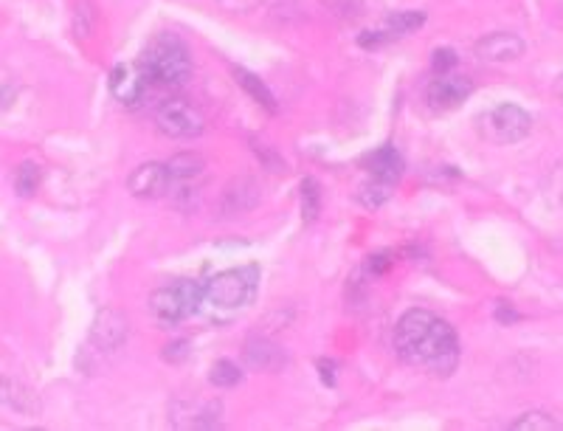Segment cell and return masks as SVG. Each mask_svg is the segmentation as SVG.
<instances>
[{
  "label": "cell",
  "mask_w": 563,
  "mask_h": 431,
  "mask_svg": "<svg viewBox=\"0 0 563 431\" xmlns=\"http://www.w3.org/2000/svg\"><path fill=\"white\" fill-rule=\"evenodd\" d=\"M395 353L414 370L448 378L459 364V339L454 327L437 313L414 308L397 322Z\"/></svg>",
  "instance_id": "cell-1"
},
{
  "label": "cell",
  "mask_w": 563,
  "mask_h": 431,
  "mask_svg": "<svg viewBox=\"0 0 563 431\" xmlns=\"http://www.w3.org/2000/svg\"><path fill=\"white\" fill-rule=\"evenodd\" d=\"M141 68L158 85H181L192 74V57L175 34H161L144 51Z\"/></svg>",
  "instance_id": "cell-2"
},
{
  "label": "cell",
  "mask_w": 563,
  "mask_h": 431,
  "mask_svg": "<svg viewBox=\"0 0 563 431\" xmlns=\"http://www.w3.org/2000/svg\"><path fill=\"white\" fill-rule=\"evenodd\" d=\"M259 291V271L248 268H229L220 271L206 282V302L217 310H243L254 302Z\"/></svg>",
  "instance_id": "cell-3"
},
{
  "label": "cell",
  "mask_w": 563,
  "mask_h": 431,
  "mask_svg": "<svg viewBox=\"0 0 563 431\" xmlns=\"http://www.w3.org/2000/svg\"><path fill=\"white\" fill-rule=\"evenodd\" d=\"M206 302V282L198 279H178L172 285H164L150 296V310L158 322L178 324L198 313L200 305Z\"/></svg>",
  "instance_id": "cell-4"
},
{
  "label": "cell",
  "mask_w": 563,
  "mask_h": 431,
  "mask_svg": "<svg viewBox=\"0 0 563 431\" xmlns=\"http://www.w3.org/2000/svg\"><path fill=\"white\" fill-rule=\"evenodd\" d=\"M479 130L487 141L493 144H516V141L527 139L533 130V119L527 110H521L518 105H499V108L487 110L485 116L479 119Z\"/></svg>",
  "instance_id": "cell-5"
},
{
  "label": "cell",
  "mask_w": 563,
  "mask_h": 431,
  "mask_svg": "<svg viewBox=\"0 0 563 431\" xmlns=\"http://www.w3.org/2000/svg\"><path fill=\"white\" fill-rule=\"evenodd\" d=\"M155 127L169 139H195L203 133L206 119L192 102L186 99H167L155 110Z\"/></svg>",
  "instance_id": "cell-6"
},
{
  "label": "cell",
  "mask_w": 563,
  "mask_h": 431,
  "mask_svg": "<svg viewBox=\"0 0 563 431\" xmlns=\"http://www.w3.org/2000/svg\"><path fill=\"white\" fill-rule=\"evenodd\" d=\"M130 336V322L119 310H102L91 327V347L96 353H116Z\"/></svg>",
  "instance_id": "cell-7"
},
{
  "label": "cell",
  "mask_w": 563,
  "mask_h": 431,
  "mask_svg": "<svg viewBox=\"0 0 563 431\" xmlns=\"http://www.w3.org/2000/svg\"><path fill=\"white\" fill-rule=\"evenodd\" d=\"M169 184H172V178H169L167 164H155V161L136 167L133 175L127 178V189L141 201H155V198L167 195Z\"/></svg>",
  "instance_id": "cell-8"
},
{
  "label": "cell",
  "mask_w": 563,
  "mask_h": 431,
  "mask_svg": "<svg viewBox=\"0 0 563 431\" xmlns=\"http://www.w3.org/2000/svg\"><path fill=\"white\" fill-rule=\"evenodd\" d=\"M473 85L471 79L465 77H451V74H440V77L434 79L431 85H428L426 91V99L431 108L437 110H451L462 105L468 96H471Z\"/></svg>",
  "instance_id": "cell-9"
},
{
  "label": "cell",
  "mask_w": 563,
  "mask_h": 431,
  "mask_svg": "<svg viewBox=\"0 0 563 431\" xmlns=\"http://www.w3.org/2000/svg\"><path fill=\"white\" fill-rule=\"evenodd\" d=\"M245 364L251 370L259 372H279L282 367H288V353L274 344L271 339H262V336H254V339L245 341Z\"/></svg>",
  "instance_id": "cell-10"
},
{
  "label": "cell",
  "mask_w": 563,
  "mask_h": 431,
  "mask_svg": "<svg viewBox=\"0 0 563 431\" xmlns=\"http://www.w3.org/2000/svg\"><path fill=\"white\" fill-rule=\"evenodd\" d=\"M524 54V40L510 31H493L476 43V57L485 62H513Z\"/></svg>",
  "instance_id": "cell-11"
},
{
  "label": "cell",
  "mask_w": 563,
  "mask_h": 431,
  "mask_svg": "<svg viewBox=\"0 0 563 431\" xmlns=\"http://www.w3.org/2000/svg\"><path fill=\"white\" fill-rule=\"evenodd\" d=\"M147 88V74L141 65H116L110 74V91L124 105H136Z\"/></svg>",
  "instance_id": "cell-12"
},
{
  "label": "cell",
  "mask_w": 563,
  "mask_h": 431,
  "mask_svg": "<svg viewBox=\"0 0 563 431\" xmlns=\"http://www.w3.org/2000/svg\"><path fill=\"white\" fill-rule=\"evenodd\" d=\"M366 170L369 175L375 178V181H383V184H397L400 181V175L406 170V164H403V155L397 153L392 144H386L381 150H375L372 155H366Z\"/></svg>",
  "instance_id": "cell-13"
},
{
  "label": "cell",
  "mask_w": 563,
  "mask_h": 431,
  "mask_svg": "<svg viewBox=\"0 0 563 431\" xmlns=\"http://www.w3.org/2000/svg\"><path fill=\"white\" fill-rule=\"evenodd\" d=\"M259 203V186L251 178H237L223 192V215H243Z\"/></svg>",
  "instance_id": "cell-14"
},
{
  "label": "cell",
  "mask_w": 563,
  "mask_h": 431,
  "mask_svg": "<svg viewBox=\"0 0 563 431\" xmlns=\"http://www.w3.org/2000/svg\"><path fill=\"white\" fill-rule=\"evenodd\" d=\"M181 417H189V420H183L181 429H214V426H220V403H200L195 409L189 406L186 412H183V406H175L172 423H178Z\"/></svg>",
  "instance_id": "cell-15"
},
{
  "label": "cell",
  "mask_w": 563,
  "mask_h": 431,
  "mask_svg": "<svg viewBox=\"0 0 563 431\" xmlns=\"http://www.w3.org/2000/svg\"><path fill=\"white\" fill-rule=\"evenodd\" d=\"M0 403L12 406L15 412L23 415H37L40 412V403L34 398V392H29L23 384L17 381H0Z\"/></svg>",
  "instance_id": "cell-16"
},
{
  "label": "cell",
  "mask_w": 563,
  "mask_h": 431,
  "mask_svg": "<svg viewBox=\"0 0 563 431\" xmlns=\"http://www.w3.org/2000/svg\"><path fill=\"white\" fill-rule=\"evenodd\" d=\"M167 170H169V178H172V181L189 184V181H195V178L203 175V170H206V161H203L198 153H181V155H175V158H169Z\"/></svg>",
  "instance_id": "cell-17"
},
{
  "label": "cell",
  "mask_w": 563,
  "mask_h": 431,
  "mask_svg": "<svg viewBox=\"0 0 563 431\" xmlns=\"http://www.w3.org/2000/svg\"><path fill=\"white\" fill-rule=\"evenodd\" d=\"M234 77H237V82L243 85L245 91L251 93L254 99H257L262 108L268 110V113H276V99L274 93L268 91V85L262 82L259 77H254L251 71H245V68H234Z\"/></svg>",
  "instance_id": "cell-18"
},
{
  "label": "cell",
  "mask_w": 563,
  "mask_h": 431,
  "mask_svg": "<svg viewBox=\"0 0 563 431\" xmlns=\"http://www.w3.org/2000/svg\"><path fill=\"white\" fill-rule=\"evenodd\" d=\"M426 23V12H395V15L386 17V31L392 34V37H403V34H409V31L420 29Z\"/></svg>",
  "instance_id": "cell-19"
},
{
  "label": "cell",
  "mask_w": 563,
  "mask_h": 431,
  "mask_svg": "<svg viewBox=\"0 0 563 431\" xmlns=\"http://www.w3.org/2000/svg\"><path fill=\"white\" fill-rule=\"evenodd\" d=\"M513 431H561L563 423H558L555 417L547 415V412H527L521 415L518 420L510 423Z\"/></svg>",
  "instance_id": "cell-20"
},
{
  "label": "cell",
  "mask_w": 563,
  "mask_h": 431,
  "mask_svg": "<svg viewBox=\"0 0 563 431\" xmlns=\"http://www.w3.org/2000/svg\"><path fill=\"white\" fill-rule=\"evenodd\" d=\"M209 381H212L214 386H220V389H231V386L243 384V370H240L234 361L223 358V361H217V364L212 367V372H209Z\"/></svg>",
  "instance_id": "cell-21"
},
{
  "label": "cell",
  "mask_w": 563,
  "mask_h": 431,
  "mask_svg": "<svg viewBox=\"0 0 563 431\" xmlns=\"http://www.w3.org/2000/svg\"><path fill=\"white\" fill-rule=\"evenodd\" d=\"M321 212V192L319 184L313 178H305L302 181V217L305 223H313Z\"/></svg>",
  "instance_id": "cell-22"
},
{
  "label": "cell",
  "mask_w": 563,
  "mask_h": 431,
  "mask_svg": "<svg viewBox=\"0 0 563 431\" xmlns=\"http://www.w3.org/2000/svg\"><path fill=\"white\" fill-rule=\"evenodd\" d=\"M40 178H43L40 167H37V164H31V161H26V164L17 170V178H15L17 192H20L23 198H31V195L37 192V186H40Z\"/></svg>",
  "instance_id": "cell-23"
},
{
  "label": "cell",
  "mask_w": 563,
  "mask_h": 431,
  "mask_svg": "<svg viewBox=\"0 0 563 431\" xmlns=\"http://www.w3.org/2000/svg\"><path fill=\"white\" fill-rule=\"evenodd\" d=\"M93 23H96L93 3H91V0H79L77 15H74V34H77V37H91Z\"/></svg>",
  "instance_id": "cell-24"
},
{
  "label": "cell",
  "mask_w": 563,
  "mask_h": 431,
  "mask_svg": "<svg viewBox=\"0 0 563 431\" xmlns=\"http://www.w3.org/2000/svg\"><path fill=\"white\" fill-rule=\"evenodd\" d=\"M389 195H392V184H383V181H375V178H372V184L361 186V201L369 209H378L383 201H389Z\"/></svg>",
  "instance_id": "cell-25"
},
{
  "label": "cell",
  "mask_w": 563,
  "mask_h": 431,
  "mask_svg": "<svg viewBox=\"0 0 563 431\" xmlns=\"http://www.w3.org/2000/svg\"><path fill=\"white\" fill-rule=\"evenodd\" d=\"M327 9L341 20H355L364 15V0H327Z\"/></svg>",
  "instance_id": "cell-26"
},
{
  "label": "cell",
  "mask_w": 563,
  "mask_h": 431,
  "mask_svg": "<svg viewBox=\"0 0 563 431\" xmlns=\"http://www.w3.org/2000/svg\"><path fill=\"white\" fill-rule=\"evenodd\" d=\"M431 65H434L437 77H440V74H451V68L457 65V54H454L451 48H437V51H434V60H431Z\"/></svg>",
  "instance_id": "cell-27"
},
{
  "label": "cell",
  "mask_w": 563,
  "mask_h": 431,
  "mask_svg": "<svg viewBox=\"0 0 563 431\" xmlns=\"http://www.w3.org/2000/svg\"><path fill=\"white\" fill-rule=\"evenodd\" d=\"M164 350H167V353H164L167 361H183V358L189 355V344H186V341H172Z\"/></svg>",
  "instance_id": "cell-28"
},
{
  "label": "cell",
  "mask_w": 563,
  "mask_h": 431,
  "mask_svg": "<svg viewBox=\"0 0 563 431\" xmlns=\"http://www.w3.org/2000/svg\"><path fill=\"white\" fill-rule=\"evenodd\" d=\"M552 195H555V203L563 209V164L552 175Z\"/></svg>",
  "instance_id": "cell-29"
},
{
  "label": "cell",
  "mask_w": 563,
  "mask_h": 431,
  "mask_svg": "<svg viewBox=\"0 0 563 431\" xmlns=\"http://www.w3.org/2000/svg\"><path fill=\"white\" fill-rule=\"evenodd\" d=\"M389 268V260L378 254V257H369V274H383Z\"/></svg>",
  "instance_id": "cell-30"
},
{
  "label": "cell",
  "mask_w": 563,
  "mask_h": 431,
  "mask_svg": "<svg viewBox=\"0 0 563 431\" xmlns=\"http://www.w3.org/2000/svg\"><path fill=\"white\" fill-rule=\"evenodd\" d=\"M319 367H321V378H324L327 384H333V381H335V375H333L335 364H333V361H321Z\"/></svg>",
  "instance_id": "cell-31"
},
{
  "label": "cell",
  "mask_w": 563,
  "mask_h": 431,
  "mask_svg": "<svg viewBox=\"0 0 563 431\" xmlns=\"http://www.w3.org/2000/svg\"><path fill=\"white\" fill-rule=\"evenodd\" d=\"M496 316H499V322H516V319H518V313H513L510 308H499V313H496Z\"/></svg>",
  "instance_id": "cell-32"
},
{
  "label": "cell",
  "mask_w": 563,
  "mask_h": 431,
  "mask_svg": "<svg viewBox=\"0 0 563 431\" xmlns=\"http://www.w3.org/2000/svg\"><path fill=\"white\" fill-rule=\"evenodd\" d=\"M555 93H558V99L563 102V74L558 77V82H555Z\"/></svg>",
  "instance_id": "cell-33"
}]
</instances>
